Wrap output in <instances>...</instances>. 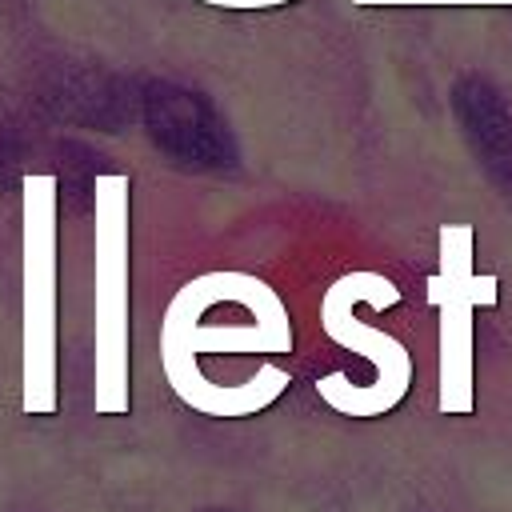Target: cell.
<instances>
[{
  "mask_svg": "<svg viewBox=\"0 0 512 512\" xmlns=\"http://www.w3.org/2000/svg\"><path fill=\"white\" fill-rule=\"evenodd\" d=\"M144 124L156 148L184 164H228L236 160L232 132L216 116V108L180 84H148L144 92Z\"/></svg>",
  "mask_w": 512,
  "mask_h": 512,
  "instance_id": "8992f818",
  "label": "cell"
},
{
  "mask_svg": "<svg viewBox=\"0 0 512 512\" xmlns=\"http://www.w3.org/2000/svg\"><path fill=\"white\" fill-rule=\"evenodd\" d=\"M24 412H56V224L44 176L24 196Z\"/></svg>",
  "mask_w": 512,
  "mask_h": 512,
  "instance_id": "277c9868",
  "label": "cell"
},
{
  "mask_svg": "<svg viewBox=\"0 0 512 512\" xmlns=\"http://www.w3.org/2000/svg\"><path fill=\"white\" fill-rule=\"evenodd\" d=\"M124 176L96 196V412H128V212Z\"/></svg>",
  "mask_w": 512,
  "mask_h": 512,
  "instance_id": "3957f363",
  "label": "cell"
},
{
  "mask_svg": "<svg viewBox=\"0 0 512 512\" xmlns=\"http://www.w3.org/2000/svg\"><path fill=\"white\" fill-rule=\"evenodd\" d=\"M356 300H364L372 308H384V304L400 300V288L380 272H348V276L332 280L324 288V300H320L324 336L340 348L360 352L376 368V380L372 384H352L344 372H328V376L316 380V392L332 412L372 420V416L392 412L404 400V392L412 384V356L392 332H380V328H368L364 320H356V312H352Z\"/></svg>",
  "mask_w": 512,
  "mask_h": 512,
  "instance_id": "7a4b0ae2",
  "label": "cell"
},
{
  "mask_svg": "<svg viewBox=\"0 0 512 512\" xmlns=\"http://www.w3.org/2000/svg\"><path fill=\"white\" fill-rule=\"evenodd\" d=\"M204 352H292V324L280 296L244 272H204L172 296L160 324L164 376L192 412L220 420L264 412L288 388V372L264 364L244 384H216L200 368Z\"/></svg>",
  "mask_w": 512,
  "mask_h": 512,
  "instance_id": "6da1fadb",
  "label": "cell"
},
{
  "mask_svg": "<svg viewBox=\"0 0 512 512\" xmlns=\"http://www.w3.org/2000/svg\"><path fill=\"white\" fill-rule=\"evenodd\" d=\"M460 132L472 156L492 172L512 180V104L504 92L484 76H464L452 96Z\"/></svg>",
  "mask_w": 512,
  "mask_h": 512,
  "instance_id": "52a82bcc",
  "label": "cell"
},
{
  "mask_svg": "<svg viewBox=\"0 0 512 512\" xmlns=\"http://www.w3.org/2000/svg\"><path fill=\"white\" fill-rule=\"evenodd\" d=\"M428 304L440 316V400L444 416L472 412V312L496 304V276L472 272V228H440V268L428 276Z\"/></svg>",
  "mask_w": 512,
  "mask_h": 512,
  "instance_id": "5b68a950",
  "label": "cell"
}]
</instances>
